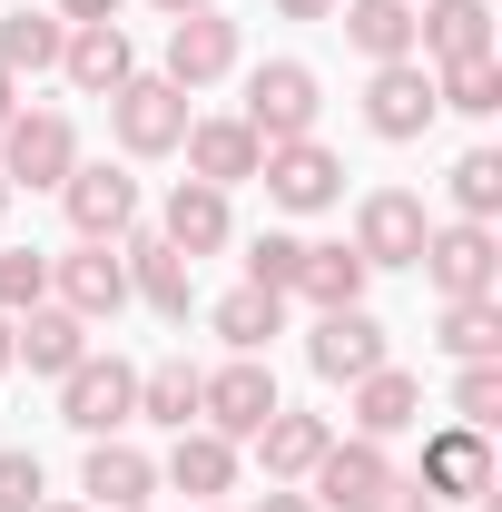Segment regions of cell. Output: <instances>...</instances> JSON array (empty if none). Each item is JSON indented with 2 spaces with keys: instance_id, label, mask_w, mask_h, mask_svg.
<instances>
[{
  "instance_id": "6da1fadb",
  "label": "cell",
  "mask_w": 502,
  "mask_h": 512,
  "mask_svg": "<svg viewBox=\"0 0 502 512\" xmlns=\"http://www.w3.org/2000/svg\"><path fill=\"white\" fill-rule=\"evenodd\" d=\"M237 119L256 128V148L315 138V119H325V79H315L306 60H256L247 69V109H237Z\"/></svg>"
},
{
  "instance_id": "7a4b0ae2",
  "label": "cell",
  "mask_w": 502,
  "mask_h": 512,
  "mask_svg": "<svg viewBox=\"0 0 502 512\" xmlns=\"http://www.w3.org/2000/svg\"><path fill=\"white\" fill-rule=\"evenodd\" d=\"M60 424L89 434V444H99V434H128V424H138V365L89 345V355L60 375Z\"/></svg>"
},
{
  "instance_id": "3957f363",
  "label": "cell",
  "mask_w": 502,
  "mask_h": 512,
  "mask_svg": "<svg viewBox=\"0 0 502 512\" xmlns=\"http://www.w3.org/2000/svg\"><path fill=\"white\" fill-rule=\"evenodd\" d=\"M188 89L178 79H158V69H138L128 89H109V138H119L128 158H178V138H188Z\"/></svg>"
},
{
  "instance_id": "277c9868",
  "label": "cell",
  "mask_w": 502,
  "mask_h": 512,
  "mask_svg": "<svg viewBox=\"0 0 502 512\" xmlns=\"http://www.w3.org/2000/svg\"><path fill=\"white\" fill-rule=\"evenodd\" d=\"M276 404H286V394H276V365H266V355H227V365L197 375V424L227 434V444H247Z\"/></svg>"
},
{
  "instance_id": "5b68a950",
  "label": "cell",
  "mask_w": 502,
  "mask_h": 512,
  "mask_svg": "<svg viewBox=\"0 0 502 512\" xmlns=\"http://www.w3.org/2000/svg\"><path fill=\"white\" fill-rule=\"evenodd\" d=\"M414 266L434 276L443 306H463V296H502V237H493V227H473V217H443Z\"/></svg>"
},
{
  "instance_id": "8992f818",
  "label": "cell",
  "mask_w": 502,
  "mask_h": 512,
  "mask_svg": "<svg viewBox=\"0 0 502 512\" xmlns=\"http://www.w3.org/2000/svg\"><path fill=\"white\" fill-rule=\"evenodd\" d=\"M424 237H434V217H424V197H414V188H365V197H355V237H345V247L365 256V276L414 266Z\"/></svg>"
},
{
  "instance_id": "52a82bcc",
  "label": "cell",
  "mask_w": 502,
  "mask_h": 512,
  "mask_svg": "<svg viewBox=\"0 0 502 512\" xmlns=\"http://www.w3.org/2000/svg\"><path fill=\"white\" fill-rule=\"evenodd\" d=\"M69 168H79V128H69V109H20V119L0 128V178H10V197H20V188H60Z\"/></svg>"
},
{
  "instance_id": "ba28073f",
  "label": "cell",
  "mask_w": 502,
  "mask_h": 512,
  "mask_svg": "<svg viewBox=\"0 0 502 512\" xmlns=\"http://www.w3.org/2000/svg\"><path fill=\"white\" fill-rule=\"evenodd\" d=\"M256 178H266V207H286V217H325V207L345 197V158H335L325 138H286V148L256 158Z\"/></svg>"
},
{
  "instance_id": "9c48e42d",
  "label": "cell",
  "mask_w": 502,
  "mask_h": 512,
  "mask_svg": "<svg viewBox=\"0 0 502 512\" xmlns=\"http://www.w3.org/2000/svg\"><path fill=\"white\" fill-rule=\"evenodd\" d=\"M237 60H247V30L227 20V10H188V20H168V60H158V79H178V89H217V79H237Z\"/></svg>"
},
{
  "instance_id": "30bf717a",
  "label": "cell",
  "mask_w": 502,
  "mask_h": 512,
  "mask_svg": "<svg viewBox=\"0 0 502 512\" xmlns=\"http://www.w3.org/2000/svg\"><path fill=\"white\" fill-rule=\"evenodd\" d=\"M60 207H69V227H79L89 247H119L128 227H138V207H148V197H138V178H128V168L79 158V168L60 178Z\"/></svg>"
},
{
  "instance_id": "8fae6325",
  "label": "cell",
  "mask_w": 502,
  "mask_h": 512,
  "mask_svg": "<svg viewBox=\"0 0 502 512\" xmlns=\"http://www.w3.org/2000/svg\"><path fill=\"white\" fill-rule=\"evenodd\" d=\"M306 365L325 384H355V375H375V365H394V335H384L375 306H335V316L306 325Z\"/></svg>"
},
{
  "instance_id": "7c38bea8",
  "label": "cell",
  "mask_w": 502,
  "mask_h": 512,
  "mask_svg": "<svg viewBox=\"0 0 502 512\" xmlns=\"http://www.w3.org/2000/svg\"><path fill=\"white\" fill-rule=\"evenodd\" d=\"M384 483H394V453H384V444H365V434H335V444L315 453V473L296 483V493H306L315 512H365Z\"/></svg>"
},
{
  "instance_id": "4fadbf2b",
  "label": "cell",
  "mask_w": 502,
  "mask_h": 512,
  "mask_svg": "<svg viewBox=\"0 0 502 512\" xmlns=\"http://www.w3.org/2000/svg\"><path fill=\"white\" fill-rule=\"evenodd\" d=\"M434 119H443V99H434V69L424 60H384L365 79V128H375L384 148H414Z\"/></svg>"
},
{
  "instance_id": "5bb4252c",
  "label": "cell",
  "mask_w": 502,
  "mask_h": 512,
  "mask_svg": "<svg viewBox=\"0 0 502 512\" xmlns=\"http://www.w3.org/2000/svg\"><path fill=\"white\" fill-rule=\"evenodd\" d=\"M119 266H128V296L148 306V316H168V325H188V306H197V266L158 227H128L119 237Z\"/></svg>"
},
{
  "instance_id": "9a60e30c",
  "label": "cell",
  "mask_w": 502,
  "mask_h": 512,
  "mask_svg": "<svg viewBox=\"0 0 502 512\" xmlns=\"http://www.w3.org/2000/svg\"><path fill=\"white\" fill-rule=\"evenodd\" d=\"M50 306H69L79 325H109V316L128 306V266H119V247H89V237H79L69 256H50Z\"/></svg>"
},
{
  "instance_id": "2e32d148",
  "label": "cell",
  "mask_w": 502,
  "mask_h": 512,
  "mask_svg": "<svg viewBox=\"0 0 502 512\" xmlns=\"http://www.w3.org/2000/svg\"><path fill=\"white\" fill-rule=\"evenodd\" d=\"M414 60L424 69L493 60V0H414Z\"/></svg>"
},
{
  "instance_id": "e0dca14e",
  "label": "cell",
  "mask_w": 502,
  "mask_h": 512,
  "mask_svg": "<svg viewBox=\"0 0 502 512\" xmlns=\"http://www.w3.org/2000/svg\"><path fill=\"white\" fill-rule=\"evenodd\" d=\"M434 503H483L493 493V434H473V424H443L424 434V473H414Z\"/></svg>"
},
{
  "instance_id": "ac0fdd59",
  "label": "cell",
  "mask_w": 502,
  "mask_h": 512,
  "mask_svg": "<svg viewBox=\"0 0 502 512\" xmlns=\"http://www.w3.org/2000/svg\"><path fill=\"white\" fill-rule=\"evenodd\" d=\"M237 473H247V444H227V434H207V424H188V434L168 444V463H158V483L188 493V503H227Z\"/></svg>"
},
{
  "instance_id": "d6986e66",
  "label": "cell",
  "mask_w": 502,
  "mask_h": 512,
  "mask_svg": "<svg viewBox=\"0 0 502 512\" xmlns=\"http://www.w3.org/2000/svg\"><path fill=\"white\" fill-rule=\"evenodd\" d=\"M60 79L79 89V99H109V89H128V79H138L128 30H119V20H79V30L60 40Z\"/></svg>"
},
{
  "instance_id": "ffe728a7",
  "label": "cell",
  "mask_w": 502,
  "mask_h": 512,
  "mask_svg": "<svg viewBox=\"0 0 502 512\" xmlns=\"http://www.w3.org/2000/svg\"><path fill=\"white\" fill-rule=\"evenodd\" d=\"M79 493H89V512H138L158 493V453H138L128 434H99L79 463Z\"/></svg>"
},
{
  "instance_id": "44dd1931",
  "label": "cell",
  "mask_w": 502,
  "mask_h": 512,
  "mask_svg": "<svg viewBox=\"0 0 502 512\" xmlns=\"http://www.w3.org/2000/svg\"><path fill=\"white\" fill-rule=\"evenodd\" d=\"M158 237L188 256V266H197V256H217L227 237H237V207H227V188H207V178H178V188H168V207H158Z\"/></svg>"
},
{
  "instance_id": "7402d4cb",
  "label": "cell",
  "mask_w": 502,
  "mask_h": 512,
  "mask_svg": "<svg viewBox=\"0 0 502 512\" xmlns=\"http://www.w3.org/2000/svg\"><path fill=\"white\" fill-rule=\"evenodd\" d=\"M345 414H355V434H365V444H394V434H414V424H424V384L404 375V365H375V375L345 384Z\"/></svg>"
},
{
  "instance_id": "603a6c76",
  "label": "cell",
  "mask_w": 502,
  "mask_h": 512,
  "mask_svg": "<svg viewBox=\"0 0 502 512\" xmlns=\"http://www.w3.org/2000/svg\"><path fill=\"white\" fill-rule=\"evenodd\" d=\"M178 158H188V178H207V188H247L266 148H256V128H247V119H188Z\"/></svg>"
},
{
  "instance_id": "cb8c5ba5",
  "label": "cell",
  "mask_w": 502,
  "mask_h": 512,
  "mask_svg": "<svg viewBox=\"0 0 502 512\" xmlns=\"http://www.w3.org/2000/svg\"><path fill=\"white\" fill-rule=\"evenodd\" d=\"M247 444H256V463H266V483H306L315 453L335 444V424H325V414H296V404H276V414L256 424Z\"/></svg>"
},
{
  "instance_id": "d4e9b609",
  "label": "cell",
  "mask_w": 502,
  "mask_h": 512,
  "mask_svg": "<svg viewBox=\"0 0 502 512\" xmlns=\"http://www.w3.org/2000/svg\"><path fill=\"white\" fill-rule=\"evenodd\" d=\"M365 286H375V276H365V256H355V247L306 237V256H296V286H286V296H306L315 316H335V306H365Z\"/></svg>"
},
{
  "instance_id": "484cf974",
  "label": "cell",
  "mask_w": 502,
  "mask_h": 512,
  "mask_svg": "<svg viewBox=\"0 0 502 512\" xmlns=\"http://www.w3.org/2000/svg\"><path fill=\"white\" fill-rule=\"evenodd\" d=\"M10 355L30 365V375H50L60 384L79 355H89V325L69 316V306H30V316H10Z\"/></svg>"
},
{
  "instance_id": "4316f807",
  "label": "cell",
  "mask_w": 502,
  "mask_h": 512,
  "mask_svg": "<svg viewBox=\"0 0 502 512\" xmlns=\"http://www.w3.org/2000/svg\"><path fill=\"white\" fill-rule=\"evenodd\" d=\"M335 20H345V50L355 60H414V0H335Z\"/></svg>"
},
{
  "instance_id": "83f0119b",
  "label": "cell",
  "mask_w": 502,
  "mask_h": 512,
  "mask_svg": "<svg viewBox=\"0 0 502 512\" xmlns=\"http://www.w3.org/2000/svg\"><path fill=\"white\" fill-rule=\"evenodd\" d=\"M207 325H217V345H227V355H266V345L286 335V296L237 286V296H217V306H207Z\"/></svg>"
},
{
  "instance_id": "f1b7e54d",
  "label": "cell",
  "mask_w": 502,
  "mask_h": 512,
  "mask_svg": "<svg viewBox=\"0 0 502 512\" xmlns=\"http://www.w3.org/2000/svg\"><path fill=\"white\" fill-rule=\"evenodd\" d=\"M197 375L188 355H168V365H138V424H168V434H188L197 424Z\"/></svg>"
},
{
  "instance_id": "f546056e",
  "label": "cell",
  "mask_w": 502,
  "mask_h": 512,
  "mask_svg": "<svg viewBox=\"0 0 502 512\" xmlns=\"http://www.w3.org/2000/svg\"><path fill=\"white\" fill-rule=\"evenodd\" d=\"M434 345L453 365H502V296H463V306H443Z\"/></svg>"
},
{
  "instance_id": "4dcf8cb0",
  "label": "cell",
  "mask_w": 502,
  "mask_h": 512,
  "mask_svg": "<svg viewBox=\"0 0 502 512\" xmlns=\"http://www.w3.org/2000/svg\"><path fill=\"white\" fill-rule=\"evenodd\" d=\"M60 40H69L60 10H10L0 20V69L10 79H40V69H60Z\"/></svg>"
},
{
  "instance_id": "1f68e13d",
  "label": "cell",
  "mask_w": 502,
  "mask_h": 512,
  "mask_svg": "<svg viewBox=\"0 0 502 512\" xmlns=\"http://www.w3.org/2000/svg\"><path fill=\"white\" fill-rule=\"evenodd\" d=\"M443 188H453V217H473V227H493V217H502V148H463Z\"/></svg>"
},
{
  "instance_id": "d6a6232c",
  "label": "cell",
  "mask_w": 502,
  "mask_h": 512,
  "mask_svg": "<svg viewBox=\"0 0 502 512\" xmlns=\"http://www.w3.org/2000/svg\"><path fill=\"white\" fill-rule=\"evenodd\" d=\"M434 99H443V109H463V119H493V109H502V60H453V69H434Z\"/></svg>"
},
{
  "instance_id": "836d02e7",
  "label": "cell",
  "mask_w": 502,
  "mask_h": 512,
  "mask_svg": "<svg viewBox=\"0 0 502 512\" xmlns=\"http://www.w3.org/2000/svg\"><path fill=\"white\" fill-rule=\"evenodd\" d=\"M30 306H50V256L0 247V316H30Z\"/></svg>"
},
{
  "instance_id": "e575fe53",
  "label": "cell",
  "mask_w": 502,
  "mask_h": 512,
  "mask_svg": "<svg viewBox=\"0 0 502 512\" xmlns=\"http://www.w3.org/2000/svg\"><path fill=\"white\" fill-rule=\"evenodd\" d=\"M296 256H306V237H296V227H266V237L247 247V286L286 296V286H296Z\"/></svg>"
},
{
  "instance_id": "d590c367",
  "label": "cell",
  "mask_w": 502,
  "mask_h": 512,
  "mask_svg": "<svg viewBox=\"0 0 502 512\" xmlns=\"http://www.w3.org/2000/svg\"><path fill=\"white\" fill-rule=\"evenodd\" d=\"M493 414H502V365H453V424L493 434Z\"/></svg>"
},
{
  "instance_id": "8d00e7d4",
  "label": "cell",
  "mask_w": 502,
  "mask_h": 512,
  "mask_svg": "<svg viewBox=\"0 0 502 512\" xmlns=\"http://www.w3.org/2000/svg\"><path fill=\"white\" fill-rule=\"evenodd\" d=\"M40 503H50L40 453H30V444H0V512H40Z\"/></svg>"
},
{
  "instance_id": "74e56055",
  "label": "cell",
  "mask_w": 502,
  "mask_h": 512,
  "mask_svg": "<svg viewBox=\"0 0 502 512\" xmlns=\"http://www.w3.org/2000/svg\"><path fill=\"white\" fill-rule=\"evenodd\" d=\"M365 512H434V493H424V483H414V473H394V483H384L375 503Z\"/></svg>"
},
{
  "instance_id": "f35d334b",
  "label": "cell",
  "mask_w": 502,
  "mask_h": 512,
  "mask_svg": "<svg viewBox=\"0 0 502 512\" xmlns=\"http://www.w3.org/2000/svg\"><path fill=\"white\" fill-rule=\"evenodd\" d=\"M247 512H315V503H306V493H296V483H266V493H256Z\"/></svg>"
},
{
  "instance_id": "ab89813d",
  "label": "cell",
  "mask_w": 502,
  "mask_h": 512,
  "mask_svg": "<svg viewBox=\"0 0 502 512\" xmlns=\"http://www.w3.org/2000/svg\"><path fill=\"white\" fill-rule=\"evenodd\" d=\"M119 10H128V0H60V20H69V30H79V20H119Z\"/></svg>"
},
{
  "instance_id": "60d3db41",
  "label": "cell",
  "mask_w": 502,
  "mask_h": 512,
  "mask_svg": "<svg viewBox=\"0 0 502 512\" xmlns=\"http://www.w3.org/2000/svg\"><path fill=\"white\" fill-rule=\"evenodd\" d=\"M276 20H335V0H276Z\"/></svg>"
},
{
  "instance_id": "b9f144b4",
  "label": "cell",
  "mask_w": 502,
  "mask_h": 512,
  "mask_svg": "<svg viewBox=\"0 0 502 512\" xmlns=\"http://www.w3.org/2000/svg\"><path fill=\"white\" fill-rule=\"evenodd\" d=\"M20 119V79H10V69H0V128Z\"/></svg>"
},
{
  "instance_id": "7bdbcfd3",
  "label": "cell",
  "mask_w": 502,
  "mask_h": 512,
  "mask_svg": "<svg viewBox=\"0 0 502 512\" xmlns=\"http://www.w3.org/2000/svg\"><path fill=\"white\" fill-rule=\"evenodd\" d=\"M188 10H227V0H158V20H188Z\"/></svg>"
},
{
  "instance_id": "ee69618b",
  "label": "cell",
  "mask_w": 502,
  "mask_h": 512,
  "mask_svg": "<svg viewBox=\"0 0 502 512\" xmlns=\"http://www.w3.org/2000/svg\"><path fill=\"white\" fill-rule=\"evenodd\" d=\"M10 365H20V355H10V316H0V375H10Z\"/></svg>"
},
{
  "instance_id": "f6af8a7d",
  "label": "cell",
  "mask_w": 502,
  "mask_h": 512,
  "mask_svg": "<svg viewBox=\"0 0 502 512\" xmlns=\"http://www.w3.org/2000/svg\"><path fill=\"white\" fill-rule=\"evenodd\" d=\"M40 512H89V503H40Z\"/></svg>"
},
{
  "instance_id": "bcb514c9",
  "label": "cell",
  "mask_w": 502,
  "mask_h": 512,
  "mask_svg": "<svg viewBox=\"0 0 502 512\" xmlns=\"http://www.w3.org/2000/svg\"><path fill=\"white\" fill-rule=\"evenodd\" d=\"M0 217H10V178H0Z\"/></svg>"
},
{
  "instance_id": "7dc6e473",
  "label": "cell",
  "mask_w": 502,
  "mask_h": 512,
  "mask_svg": "<svg viewBox=\"0 0 502 512\" xmlns=\"http://www.w3.org/2000/svg\"><path fill=\"white\" fill-rule=\"evenodd\" d=\"M138 512H148V503H138Z\"/></svg>"
},
{
  "instance_id": "c3c4849f",
  "label": "cell",
  "mask_w": 502,
  "mask_h": 512,
  "mask_svg": "<svg viewBox=\"0 0 502 512\" xmlns=\"http://www.w3.org/2000/svg\"><path fill=\"white\" fill-rule=\"evenodd\" d=\"M207 512H217V503H207Z\"/></svg>"
}]
</instances>
